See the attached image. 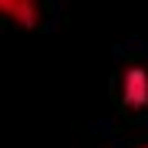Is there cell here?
Masks as SVG:
<instances>
[{
    "mask_svg": "<svg viewBox=\"0 0 148 148\" xmlns=\"http://www.w3.org/2000/svg\"><path fill=\"white\" fill-rule=\"evenodd\" d=\"M145 148H148V145H145Z\"/></svg>",
    "mask_w": 148,
    "mask_h": 148,
    "instance_id": "cell-3",
    "label": "cell"
},
{
    "mask_svg": "<svg viewBox=\"0 0 148 148\" xmlns=\"http://www.w3.org/2000/svg\"><path fill=\"white\" fill-rule=\"evenodd\" d=\"M121 101L128 104V108L141 111L148 108V71L145 67H128V71L121 74Z\"/></svg>",
    "mask_w": 148,
    "mask_h": 148,
    "instance_id": "cell-1",
    "label": "cell"
},
{
    "mask_svg": "<svg viewBox=\"0 0 148 148\" xmlns=\"http://www.w3.org/2000/svg\"><path fill=\"white\" fill-rule=\"evenodd\" d=\"M0 17L14 20L24 30H34L40 20V0H0Z\"/></svg>",
    "mask_w": 148,
    "mask_h": 148,
    "instance_id": "cell-2",
    "label": "cell"
}]
</instances>
